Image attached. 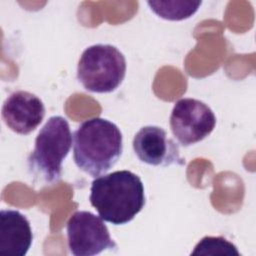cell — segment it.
<instances>
[{
    "instance_id": "obj_1",
    "label": "cell",
    "mask_w": 256,
    "mask_h": 256,
    "mask_svg": "<svg viewBox=\"0 0 256 256\" xmlns=\"http://www.w3.org/2000/svg\"><path fill=\"white\" fill-rule=\"evenodd\" d=\"M90 192L91 205L104 221L113 225L132 221L145 205L144 185L138 175L128 170L96 177Z\"/></svg>"
},
{
    "instance_id": "obj_2",
    "label": "cell",
    "mask_w": 256,
    "mask_h": 256,
    "mask_svg": "<svg viewBox=\"0 0 256 256\" xmlns=\"http://www.w3.org/2000/svg\"><path fill=\"white\" fill-rule=\"evenodd\" d=\"M123 150L122 133L113 122L99 117L84 121L73 134V158L92 177L110 170Z\"/></svg>"
},
{
    "instance_id": "obj_3",
    "label": "cell",
    "mask_w": 256,
    "mask_h": 256,
    "mask_svg": "<svg viewBox=\"0 0 256 256\" xmlns=\"http://www.w3.org/2000/svg\"><path fill=\"white\" fill-rule=\"evenodd\" d=\"M71 145L72 133L66 118L50 117L39 131L34 149L28 157L30 171L47 183L57 182Z\"/></svg>"
},
{
    "instance_id": "obj_4",
    "label": "cell",
    "mask_w": 256,
    "mask_h": 256,
    "mask_svg": "<svg viewBox=\"0 0 256 256\" xmlns=\"http://www.w3.org/2000/svg\"><path fill=\"white\" fill-rule=\"evenodd\" d=\"M125 56L110 44L86 48L77 66V79L90 92L110 93L118 88L126 75Z\"/></svg>"
},
{
    "instance_id": "obj_5",
    "label": "cell",
    "mask_w": 256,
    "mask_h": 256,
    "mask_svg": "<svg viewBox=\"0 0 256 256\" xmlns=\"http://www.w3.org/2000/svg\"><path fill=\"white\" fill-rule=\"evenodd\" d=\"M67 240L70 253L92 256L117 247L101 217L89 211H76L67 222Z\"/></svg>"
},
{
    "instance_id": "obj_6",
    "label": "cell",
    "mask_w": 256,
    "mask_h": 256,
    "mask_svg": "<svg viewBox=\"0 0 256 256\" xmlns=\"http://www.w3.org/2000/svg\"><path fill=\"white\" fill-rule=\"evenodd\" d=\"M169 123L179 143L189 146L211 134L216 125V117L204 102L193 98H182L174 104Z\"/></svg>"
},
{
    "instance_id": "obj_7",
    "label": "cell",
    "mask_w": 256,
    "mask_h": 256,
    "mask_svg": "<svg viewBox=\"0 0 256 256\" xmlns=\"http://www.w3.org/2000/svg\"><path fill=\"white\" fill-rule=\"evenodd\" d=\"M133 150L141 162L152 166L183 165L177 143L158 126H144L134 136Z\"/></svg>"
},
{
    "instance_id": "obj_8",
    "label": "cell",
    "mask_w": 256,
    "mask_h": 256,
    "mask_svg": "<svg viewBox=\"0 0 256 256\" xmlns=\"http://www.w3.org/2000/svg\"><path fill=\"white\" fill-rule=\"evenodd\" d=\"M45 116L42 100L28 91H15L3 103L2 118L8 128L15 133L27 135L34 131Z\"/></svg>"
},
{
    "instance_id": "obj_9",
    "label": "cell",
    "mask_w": 256,
    "mask_h": 256,
    "mask_svg": "<svg viewBox=\"0 0 256 256\" xmlns=\"http://www.w3.org/2000/svg\"><path fill=\"white\" fill-rule=\"evenodd\" d=\"M33 241L30 222L21 212L7 209L0 212V254L24 256Z\"/></svg>"
},
{
    "instance_id": "obj_10",
    "label": "cell",
    "mask_w": 256,
    "mask_h": 256,
    "mask_svg": "<svg viewBox=\"0 0 256 256\" xmlns=\"http://www.w3.org/2000/svg\"><path fill=\"white\" fill-rule=\"evenodd\" d=\"M150 9L159 17L171 20L180 21L190 18L194 15L199 7L201 1H148Z\"/></svg>"
},
{
    "instance_id": "obj_11",
    "label": "cell",
    "mask_w": 256,
    "mask_h": 256,
    "mask_svg": "<svg viewBox=\"0 0 256 256\" xmlns=\"http://www.w3.org/2000/svg\"><path fill=\"white\" fill-rule=\"evenodd\" d=\"M191 255H225V256H240L237 247L221 236H205L203 237Z\"/></svg>"
}]
</instances>
